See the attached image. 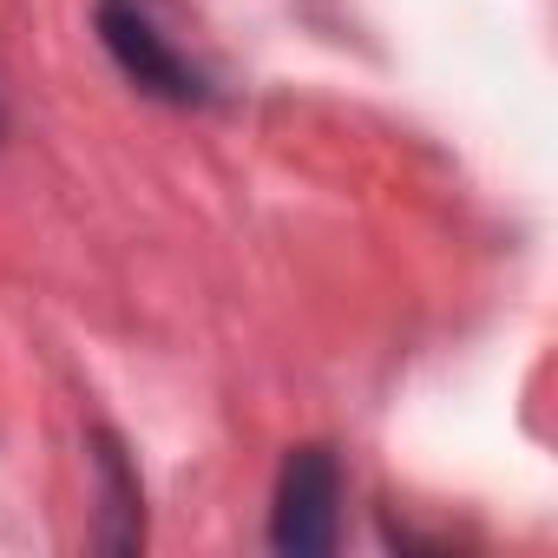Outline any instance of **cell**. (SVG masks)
I'll return each instance as SVG.
<instances>
[{
    "label": "cell",
    "instance_id": "cell-1",
    "mask_svg": "<svg viewBox=\"0 0 558 558\" xmlns=\"http://www.w3.org/2000/svg\"><path fill=\"white\" fill-rule=\"evenodd\" d=\"M342 473L329 460V447H296L276 480V512H269V538L290 558H323L336 551V525H342Z\"/></svg>",
    "mask_w": 558,
    "mask_h": 558
},
{
    "label": "cell",
    "instance_id": "cell-2",
    "mask_svg": "<svg viewBox=\"0 0 558 558\" xmlns=\"http://www.w3.org/2000/svg\"><path fill=\"white\" fill-rule=\"evenodd\" d=\"M99 34H106L112 60L125 66V80H138L145 93H158L171 106H204L210 99V80L197 73V60H184L171 47V34H158L145 0H99Z\"/></svg>",
    "mask_w": 558,
    "mask_h": 558
}]
</instances>
